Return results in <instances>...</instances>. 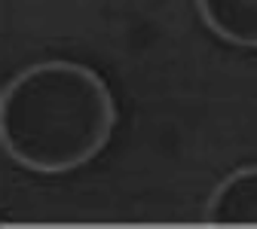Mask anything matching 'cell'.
Wrapping results in <instances>:
<instances>
[{"mask_svg": "<svg viewBox=\"0 0 257 229\" xmlns=\"http://www.w3.org/2000/svg\"><path fill=\"white\" fill-rule=\"evenodd\" d=\"M202 220L211 226H257V162L233 168L214 183Z\"/></svg>", "mask_w": 257, "mask_h": 229, "instance_id": "2", "label": "cell"}, {"mask_svg": "<svg viewBox=\"0 0 257 229\" xmlns=\"http://www.w3.org/2000/svg\"><path fill=\"white\" fill-rule=\"evenodd\" d=\"M116 119L110 86L83 61H34L0 89V147L34 174L55 177L89 165L110 144Z\"/></svg>", "mask_w": 257, "mask_h": 229, "instance_id": "1", "label": "cell"}, {"mask_svg": "<svg viewBox=\"0 0 257 229\" xmlns=\"http://www.w3.org/2000/svg\"><path fill=\"white\" fill-rule=\"evenodd\" d=\"M202 25L236 49H257V0H193Z\"/></svg>", "mask_w": 257, "mask_h": 229, "instance_id": "3", "label": "cell"}]
</instances>
